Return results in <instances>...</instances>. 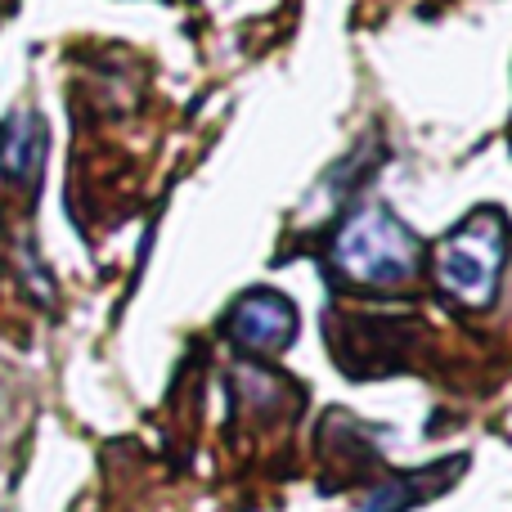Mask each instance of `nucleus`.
I'll use <instances>...</instances> for the list:
<instances>
[{"mask_svg":"<svg viewBox=\"0 0 512 512\" xmlns=\"http://www.w3.org/2000/svg\"><path fill=\"white\" fill-rule=\"evenodd\" d=\"M333 265L346 283L360 288H400L418 274L423 248L391 207L364 203L333 239Z\"/></svg>","mask_w":512,"mask_h":512,"instance_id":"nucleus-1","label":"nucleus"},{"mask_svg":"<svg viewBox=\"0 0 512 512\" xmlns=\"http://www.w3.org/2000/svg\"><path fill=\"white\" fill-rule=\"evenodd\" d=\"M436 283L445 297L468 310H486L499 297V279L508 265V225L499 212H477L445 234L436 248Z\"/></svg>","mask_w":512,"mask_h":512,"instance_id":"nucleus-2","label":"nucleus"},{"mask_svg":"<svg viewBox=\"0 0 512 512\" xmlns=\"http://www.w3.org/2000/svg\"><path fill=\"white\" fill-rule=\"evenodd\" d=\"M225 333L252 355H279L297 342V306L274 288H252L230 306Z\"/></svg>","mask_w":512,"mask_h":512,"instance_id":"nucleus-3","label":"nucleus"},{"mask_svg":"<svg viewBox=\"0 0 512 512\" xmlns=\"http://www.w3.org/2000/svg\"><path fill=\"white\" fill-rule=\"evenodd\" d=\"M45 149H50V131H45L41 113L14 108L0 122V180L9 189H27L32 194L45 167Z\"/></svg>","mask_w":512,"mask_h":512,"instance_id":"nucleus-4","label":"nucleus"},{"mask_svg":"<svg viewBox=\"0 0 512 512\" xmlns=\"http://www.w3.org/2000/svg\"><path fill=\"white\" fill-rule=\"evenodd\" d=\"M468 468V459H441L432 463V468L423 472H400V477H387L378 490L369 495V504L360 512H409L418 504H427V499H436L441 490H450L454 481H459V472Z\"/></svg>","mask_w":512,"mask_h":512,"instance_id":"nucleus-5","label":"nucleus"}]
</instances>
